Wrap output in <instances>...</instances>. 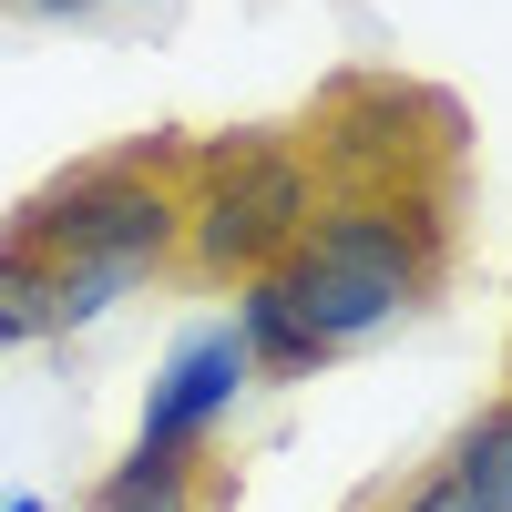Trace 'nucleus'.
Returning <instances> with one entry per match:
<instances>
[{"instance_id": "obj_1", "label": "nucleus", "mask_w": 512, "mask_h": 512, "mask_svg": "<svg viewBox=\"0 0 512 512\" xmlns=\"http://www.w3.org/2000/svg\"><path fill=\"white\" fill-rule=\"evenodd\" d=\"M451 246H461V175H420L400 195H318V226L297 236L277 277L328 349H359L410 308H431Z\"/></svg>"}, {"instance_id": "obj_2", "label": "nucleus", "mask_w": 512, "mask_h": 512, "mask_svg": "<svg viewBox=\"0 0 512 512\" xmlns=\"http://www.w3.org/2000/svg\"><path fill=\"white\" fill-rule=\"evenodd\" d=\"M318 164L297 154V134H205L185 144V267L246 287L277 277L297 236L318 226Z\"/></svg>"}, {"instance_id": "obj_3", "label": "nucleus", "mask_w": 512, "mask_h": 512, "mask_svg": "<svg viewBox=\"0 0 512 512\" xmlns=\"http://www.w3.org/2000/svg\"><path fill=\"white\" fill-rule=\"evenodd\" d=\"M297 154L318 164L328 195H400L420 175H461L472 123H461L451 93H431L410 72H338L297 123Z\"/></svg>"}, {"instance_id": "obj_4", "label": "nucleus", "mask_w": 512, "mask_h": 512, "mask_svg": "<svg viewBox=\"0 0 512 512\" xmlns=\"http://www.w3.org/2000/svg\"><path fill=\"white\" fill-rule=\"evenodd\" d=\"M41 267H175L185 256V185L175 164H134V154H93L62 164L52 185H31L11 205V226Z\"/></svg>"}, {"instance_id": "obj_5", "label": "nucleus", "mask_w": 512, "mask_h": 512, "mask_svg": "<svg viewBox=\"0 0 512 512\" xmlns=\"http://www.w3.org/2000/svg\"><path fill=\"white\" fill-rule=\"evenodd\" d=\"M246 390H256V359H246L236 318H205V328H185L175 349H164L134 441H144V451H216V431L236 420Z\"/></svg>"}, {"instance_id": "obj_6", "label": "nucleus", "mask_w": 512, "mask_h": 512, "mask_svg": "<svg viewBox=\"0 0 512 512\" xmlns=\"http://www.w3.org/2000/svg\"><path fill=\"white\" fill-rule=\"evenodd\" d=\"M236 502V472L216 451H123L113 472L93 482V512H226Z\"/></svg>"}, {"instance_id": "obj_7", "label": "nucleus", "mask_w": 512, "mask_h": 512, "mask_svg": "<svg viewBox=\"0 0 512 512\" xmlns=\"http://www.w3.org/2000/svg\"><path fill=\"white\" fill-rule=\"evenodd\" d=\"M236 338H246V359H256V390H267V379H277V390H287V379H318L338 349H328V338L308 328V318H297V297H287V277H246L236 287Z\"/></svg>"}, {"instance_id": "obj_8", "label": "nucleus", "mask_w": 512, "mask_h": 512, "mask_svg": "<svg viewBox=\"0 0 512 512\" xmlns=\"http://www.w3.org/2000/svg\"><path fill=\"white\" fill-rule=\"evenodd\" d=\"M431 472L451 482V512H512V390L461 420Z\"/></svg>"}, {"instance_id": "obj_9", "label": "nucleus", "mask_w": 512, "mask_h": 512, "mask_svg": "<svg viewBox=\"0 0 512 512\" xmlns=\"http://www.w3.org/2000/svg\"><path fill=\"white\" fill-rule=\"evenodd\" d=\"M31 338H52V267L0 236V349H31Z\"/></svg>"}, {"instance_id": "obj_10", "label": "nucleus", "mask_w": 512, "mask_h": 512, "mask_svg": "<svg viewBox=\"0 0 512 512\" xmlns=\"http://www.w3.org/2000/svg\"><path fill=\"white\" fill-rule=\"evenodd\" d=\"M134 287H144V267H52V338H72V328L113 318Z\"/></svg>"}, {"instance_id": "obj_11", "label": "nucleus", "mask_w": 512, "mask_h": 512, "mask_svg": "<svg viewBox=\"0 0 512 512\" xmlns=\"http://www.w3.org/2000/svg\"><path fill=\"white\" fill-rule=\"evenodd\" d=\"M379 512H451V482H441V472H420L400 502H379Z\"/></svg>"}, {"instance_id": "obj_12", "label": "nucleus", "mask_w": 512, "mask_h": 512, "mask_svg": "<svg viewBox=\"0 0 512 512\" xmlns=\"http://www.w3.org/2000/svg\"><path fill=\"white\" fill-rule=\"evenodd\" d=\"M21 11H31V21H93L103 0H21Z\"/></svg>"}, {"instance_id": "obj_13", "label": "nucleus", "mask_w": 512, "mask_h": 512, "mask_svg": "<svg viewBox=\"0 0 512 512\" xmlns=\"http://www.w3.org/2000/svg\"><path fill=\"white\" fill-rule=\"evenodd\" d=\"M0 512H52V502H41V492H11V502H0Z\"/></svg>"}, {"instance_id": "obj_14", "label": "nucleus", "mask_w": 512, "mask_h": 512, "mask_svg": "<svg viewBox=\"0 0 512 512\" xmlns=\"http://www.w3.org/2000/svg\"><path fill=\"white\" fill-rule=\"evenodd\" d=\"M502 379H512V349H502Z\"/></svg>"}, {"instance_id": "obj_15", "label": "nucleus", "mask_w": 512, "mask_h": 512, "mask_svg": "<svg viewBox=\"0 0 512 512\" xmlns=\"http://www.w3.org/2000/svg\"><path fill=\"white\" fill-rule=\"evenodd\" d=\"M369 512H379V502H369Z\"/></svg>"}]
</instances>
